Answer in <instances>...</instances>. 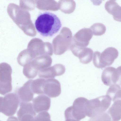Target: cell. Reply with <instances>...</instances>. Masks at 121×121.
Segmentation results:
<instances>
[{"instance_id":"6da1fadb","label":"cell","mask_w":121,"mask_h":121,"mask_svg":"<svg viewBox=\"0 0 121 121\" xmlns=\"http://www.w3.org/2000/svg\"><path fill=\"white\" fill-rule=\"evenodd\" d=\"M35 28L41 35L51 37L57 33L61 26V21L55 14L49 12L40 14L35 22Z\"/></svg>"},{"instance_id":"7a4b0ae2","label":"cell","mask_w":121,"mask_h":121,"mask_svg":"<svg viewBox=\"0 0 121 121\" xmlns=\"http://www.w3.org/2000/svg\"><path fill=\"white\" fill-rule=\"evenodd\" d=\"M111 101L110 97L107 95L88 100L86 106V116L90 117H94L105 112L109 107Z\"/></svg>"},{"instance_id":"3957f363","label":"cell","mask_w":121,"mask_h":121,"mask_svg":"<svg viewBox=\"0 0 121 121\" xmlns=\"http://www.w3.org/2000/svg\"><path fill=\"white\" fill-rule=\"evenodd\" d=\"M118 56V50L115 48L109 47L100 53L94 52L93 61L94 66L99 68H103L111 65Z\"/></svg>"},{"instance_id":"277c9868","label":"cell","mask_w":121,"mask_h":121,"mask_svg":"<svg viewBox=\"0 0 121 121\" xmlns=\"http://www.w3.org/2000/svg\"><path fill=\"white\" fill-rule=\"evenodd\" d=\"M88 100L83 97L76 99L72 106L67 108L65 112L66 119H73L77 121H80L85 117L86 114V105Z\"/></svg>"},{"instance_id":"5b68a950","label":"cell","mask_w":121,"mask_h":121,"mask_svg":"<svg viewBox=\"0 0 121 121\" xmlns=\"http://www.w3.org/2000/svg\"><path fill=\"white\" fill-rule=\"evenodd\" d=\"M12 69L8 63L0 64V94L4 95L12 90L11 74Z\"/></svg>"},{"instance_id":"8992f818","label":"cell","mask_w":121,"mask_h":121,"mask_svg":"<svg viewBox=\"0 0 121 121\" xmlns=\"http://www.w3.org/2000/svg\"><path fill=\"white\" fill-rule=\"evenodd\" d=\"M20 100L16 93H10L3 97L1 112L7 116L13 115L16 112Z\"/></svg>"},{"instance_id":"52a82bcc","label":"cell","mask_w":121,"mask_h":121,"mask_svg":"<svg viewBox=\"0 0 121 121\" xmlns=\"http://www.w3.org/2000/svg\"><path fill=\"white\" fill-rule=\"evenodd\" d=\"M61 92V85L58 80L54 78L44 79L41 87V95L55 98L58 96Z\"/></svg>"},{"instance_id":"ba28073f","label":"cell","mask_w":121,"mask_h":121,"mask_svg":"<svg viewBox=\"0 0 121 121\" xmlns=\"http://www.w3.org/2000/svg\"><path fill=\"white\" fill-rule=\"evenodd\" d=\"M121 67L116 68L112 67H107L103 71L101 80L105 85L110 86L114 84H121Z\"/></svg>"},{"instance_id":"9c48e42d","label":"cell","mask_w":121,"mask_h":121,"mask_svg":"<svg viewBox=\"0 0 121 121\" xmlns=\"http://www.w3.org/2000/svg\"><path fill=\"white\" fill-rule=\"evenodd\" d=\"M52 61L50 56L43 55L36 57L27 63L26 65L29 69L36 77L39 71L51 66Z\"/></svg>"},{"instance_id":"30bf717a","label":"cell","mask_w":121,"mask_h":121,"mask_svg":"<svg viewBox=\"0 0 121 121\" xmlns=\"http://www.w3.org/2000/svg\"><path fill=\"white\" fill-rule=\"evenodd\" d=\"M93 35L90 28L81 29L73 36L71 45L81 48L86 47L88 45Z\"/></svg>"},{"instance_id":"8fae6325","label":"cell","mask_w":121,"mask_h":121,"mask_svg":"<svg viewBox=\"0 0 121 121\" xmlns=\"http://www.w3.org/2000/svg\"><path fill=\"white\" fill-rule=\"evenodd\" d=\"M17 115L19 121H34L36 113L32 104L21 102Z\"/></svg>"},{"instance_id":"7c38bea8","label":"cell","mask_w":121,"mask_h":121,"mask_svg":"<svg viewBox=\"0 0 121 121\" xmlns=\"http://www.w3.org/2000/svg\"><path fill=\"white\" fill-rule=\"evenodd\" d=\"M65 71V66L61 64H56L39 71V77L45 79L54 78L56 76L62 75Z\"/></svg>"},{"instance_id":"4fadbf2b","label":"cell","mask_w":121,"mask_h":121,"mask_svg":"<svg viewBox=\"0 0 121 121\" xmlns=\"http://www.w3.org/2000/svg\"><path fill=\"white\" fill-rule=\"evenodd\" d=\"M32 102L34 109L36 113L46 112L50 108L51 99L45 95H41L33 99Z\"/></svg>"},{"instance_id":"5bb4252c","label":"cell","mask_w":121,"mask_h":121,"mask_svg":"<svg viewBox=\"0 0 121 121\" xmlns=\"http://www.w3.org/2000/svg\"><path fill=\"white\" fill-rule=\"evenodd\" d=\"M31 81V79L29 80L17 90L16 93L20 102H28L33 100L34 94L30 87Z\"/></svg>"},{"instance_id":"9a60e30c","label":"cell","mask_w":121,"mask_h":121,"mask_svg":"<svg viewBox=\"0 0 121 121\" xmlns=\"http://www.w3.org/2000/svg\"><path fill=\"white\" fill-rule=\"evenodd\" d=\"M105 10L112 15L114 19L118 22L121 21V7L114 0H109L105 3Z\"/></svg>"},{"instance_id":"2e32d148","label":"cell","mask_w":121,"mask_h":121,"mask_svg":"<svg viewBox=\"0 0 121 121\" xmlns=\"http://www.w3.org/2000/svg\"><path fill=\"white\" fill-rule=\"evenodd\" d=\"M93 54V51L91 49L85 47L79 50L76 52L74 56L78 57L81 63L86 64L91 61Z\"/></svg>"},{"instance_id":"e0dca14e","label":"cell","mask_w":121,"mask_h":121,"mask_svg":"<svg viewBox=\"0 0 121 121\" xmlns=\"http://www.w3.org/2000/svg\"><path fill=\"white\" fill-rule=\"evenodd\" d=\"M121 100L115 101L107 112L111 119V121H118L121 119Z\"/></svg>"},{"instance_id":"ac0fdd59","label":"cell","mask_w":121,"mask_h":121,"mask_svg":"<svg viewBox=\"0 0 121 121\" xmlns=\"http://www.w3.org/2000/svg\"><path fill=\"white\" fill-rule=\"evenodd\" d=\"M106 95L113 101L121 99L120 86L118 84H114L110 86L107 91Z\"/></svg>"},{"instance_id":"d6986e66","label":"cell","mask_w":121,"mask_h":121,"mask_svg":"<svg viewBox=\"0 0 121 121\" xmlns=\"http://www.w3.org/2000/svg\"><path fill=\"white\" fill-rule=\"evenodd\" d=\"M33 59L27 49L24 50L20 52L17 58L18 62L22 66H24Z\"/></svg>"},{"instance_id":"ffe728a7","label":"cell","mask_w":121,"mask_h":121,"mask_svg":"<svg viewBox=\"0 0 121 121\" xmlns=\"http://www.w3.org/2000/svg\"><path fill=\"white\" fill-rule=\"evenodd\" d=\"M93 35L96 36H100L105 33L106 30L105 26L101 23H95L90 27Z\"/></svg>"},{"instance_id":"44dd1931","label":"cell","mask_w":121,"mask_h":121,"mask_svg":"<svg viewBox=\"0 0 121 121\" xmlns=\"http://www.w3.org/2000/svg\"><path fill=\"white\" fill-rule=\"evenodd\" d=\"M88 121H111L107 112H104L94 117H90Z\"/></svg>"},{"instance_id":"7402d4cb","label":"cell","mask_w":121,"mask_h":121,"mask_svg":"<svg viewBox=\"0 0 121 121\" xmlns=\"http://www.w3.org/2000/svg\"><path fill=\"white\" fill-rule=\"evenodd\" d=\"M49 113L46 111L39 113L35 117L34 121H52Z\"/></svg>"},{"instance_id":"603a6c76","label":"cell","mask_w":121,"mask_h":121,"mask_svg":"<svg viewBox=\"0 0 121 121\" xmlns=\"http://www.w3.org/2000/svg\"><path fill=\"white\" fill-rule=\"evenodd\" d=\"M7 121H19L17 118L14 116H11L9 117Z\"/></svg>"},{"instance_id":"cb8c5ba5","label":"cell","mask_w":121,"mask_h":121,"mask_svg":"<svg viewBox=\"0 0 121 121\" xmlns=\"http://www.w3.org/2000/svg\"><path fill=\"white\" fill-rule=\"evenodd\" d=\"M3 97H0V112H1V110L2 104L3 102Z\"/></svg>"},{"instance_id":"d4e9b609","label":"cell","mask_w":121,"mask_h":121,"mask_svg":"<svg viewBox=\"0 0 121 121\" xmlns=\"http://www.w3.org/2000/svg\"><path fill=\"white\" fill-rule=\"evenodd\" d=\"M65 119V121H77L75 119L71 118L67 119Z\"/></svg>"},{"instance_id":"484cf974","label":"cell","mask_w":121,"mask_h":121,"mask_svg":"<svg viewBox=\"0 0 121 121\" xmlns=\"http://www.w3.org/2000/svg\"></svg>"}]
</instances>
